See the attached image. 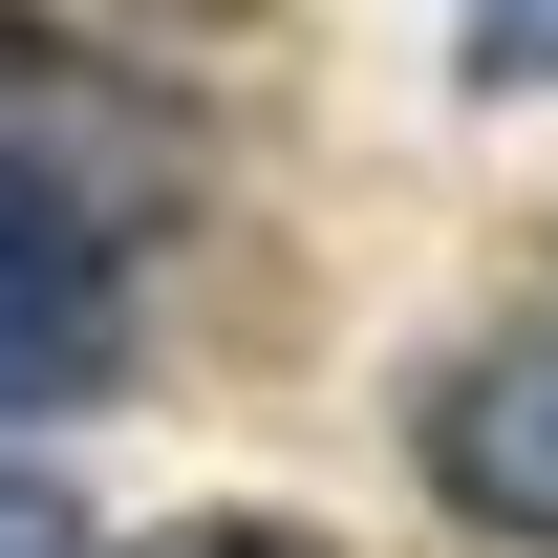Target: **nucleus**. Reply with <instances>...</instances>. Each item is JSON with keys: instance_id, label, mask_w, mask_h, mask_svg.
<instances>
[{"instance_id": "f257e3e1", "label": "nucleus", "mask_w": 558, "mask_h": 558, "mask_svg": "<svg viewBox=\"0 0 558 558\" xmlns=\"http://www.w3.org/2000/svg\"><path fill=\"white\" fill-rule=\"evenodd\" d=\"M172 215H194V130H172V86L108 65V44L44 22V0H0V258L108 279L130 236H172Z\"/></svg>"}, {"instance_id": "f03ea898", "label": "nucleus", "mask_w": 558, "mask_h": 558, "mask_svg": "<svg viewBox=\"0 0 558 558\" xmlns=\"http://www.w3.org/2000/svg\"><path fill=\"white\" fill-rule=\"evenodd\" d=\"M429 494H451L473 537L558 558V323H494V344L429 387Z\"/></svg>"}, {"instance_id": "7ed1b4c3", "label": "nucleus", "mask_w": 558, "mask_h": 558, "mask_svg": "<svg viewBox=\"0 0 558 558\" xmlns=\"http://www.w3.org/2000/svg\"><path fill=\"white\" fill-rule=\"evenodd\" d=\"M108 365H130L108 279H65V258H0V429H22V409H108Z\"/></svg>"}, {"instance_id": "20e7f679", "label": "nucleus", "mask_w": 558, "mask_h": 558, "mask_svg": "<svg viewBox=\"0 0 558 558\" xmlns=\"http://www.w3.org/2000/svg\"><path fill=\"white\" fill-rule=\"evenodd\" d=\"M473 22V86H558V0H451Z\"/></svg>"}, {"instance_id": "39448f33", "label": "nucleus", "mask_w": 558, "mask_h": 558, "mask_svg": "<svg viewBox=\"0 0 558 558\" xmlns=\"http://www.w3.org/2000/svg\"><path fill=\"white\" fill-rule=\"evenodd\" d=\"M130 558H344V537H301V515H172V537H130Z\"/></svg>"}, {"instance_id": "423d86ee", "label": "nucleus", "mask_w": 558, "mask_h": 558, "mask_svg": "<svg viewBox=\"0 0 558 558\" xmlns=\"http://www.w3.org/2000/svg\"><path fill=\"white\" fill-rule=\"evenodd\" d=\"M0 558H86V515H65L44 473H0Z\"/></svg>"}]
</instances>
